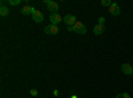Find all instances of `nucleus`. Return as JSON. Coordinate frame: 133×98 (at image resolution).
Instances as JSON below:
<instances>
[{"mask_svg": "<svg viewBox=\"0 0 133 98\" xmlns=\"http://www.w3.org/2000/svg\"><path fill=\"white\" fill-rule=\"evenodd\" d=\"M44 32H45L47 35H57L59 32H60V29H59V27H57V25L49 24V25H47L45 28H44Z\"/></svg>", "mask_w": 133, "mask_h": 98, "instance_id": "7ed1b4c3", "label": "nucleus"}, {"mask_svg": "<svg viewBox=\"0 0 133 98\" xmlns=\"http://www.w3.org/2000/svg\"><path fill=\"white\" fill-rule=\"evenodd\" d=\"M53 95L57 97V95H59V90H55V92H53Z\"/></svg>", "mask_w": 133, "mask_h": 98, "instance_id": "f3484780", "label": "nucleus"}, {"mask_svg": "<svg viewBox=\"0 0 133 98\" xmlns=\"http://www.w3.org/2000/svg\"><path fill=\"white\" fill-rule=\"evenodd\" d=\"M33 12H35V8H33V7L24 5L23 8H21V13H23V15H33Z\"/></svg>", "mask_w": 133, "mask_h": 98, "instance_id": "9d476101", "label": "nucleus"}, {"mask_svg": "<svg viewBox=\"0 0 133 98\" xmlns=\"http://www.w3.org/2000/svg\"><path fill=\"white\" fill-rule=\"evenodd\" d=\"M120 12H121V11H120V7H118L117 3H113L112 5L109 7V13L112 15V16H118Z\"/></svg>", "mask_w": 133, "mask_h": 98, "instance_id": "6e6552de", "label": "nucleus"}, {"mask_svg": "<svg viewBox=\"0 0 133 98\" xmlns=\"http://www.w3.org/2000/svg\"><path fill=\"white\" fill-rule=\"evenodd\" d=\"M104 23H105V17H103V16H101V17L98 19V24H101V25H104Z\"/></svg>", "mask_w": 133, "mask_h": 98, "instance_id": "dca6fc26", "label": "nucleus"}, {"mask_svg": "<svg viewBox=\"0 0 133 98\" xmlns=\"http://www.w3.org/2000/svg\"><path fill=\"white\" fill-rule=\"evenodd\" d=\"M73 98H76V97H73Z\"/></svg>", "mask_w": 133, "mask_h": 98, "instance_id": "a211bd4d", "label": "nucleus"}, {"mask_svg": "<svg viewBox=\"0 0 133 98\" xmlns=\"http://www.w3.org/2000/svg\"><path fill=\"white\" fill-rule=\"evenodd\" d=\"M116 98H130V95L128 93H120L116 95Z\"/></svg>", "mask_w": 133, "mask_h": 98, "instance_id": "4468645a", "label": "nucleus"}, {"mask_svg": "<svg viewBox=\"0 0 133 98\" xmlns=\"http://www.w3.org/2000/svg\"><path fill=\"white\" fill-rule=\"evenodd\" d=\"M20 3H21V0H8L9 5H19Z\"/></svg>", "mask_w": 133, "mask_h": 98, "instance_id": "ddd939ff", "label": "nucleus"}, {"mask_svg": "<svg viewBox=\"0 0 133 98\" xmlns=\"http://www.w3.org/2000/svg\"><path fill=\"white\" fill-rule=\"evenodd\" d=\"M32 19H33V21L35 23H41V21L44 20V15H43V12H40L39 9H35V12H33V15H32Z\"/></svg>", "mask_w": 133, "mask_h": 98, "instance_id": "423d86ee", "label": "nucleus"}, {"mask_svg": "<svg viewBox=\"0 0 133 98\" xmlns=\"http://www.w3.org/2000/svg\"><path fill=\"white\" fill-rule=\"evenodd\" d=\"M29 93H31V95H32V97H37V94H39V92H37L36 89H31V92H29Z\"/></svg>", "mask_w": 133, "mask_h": 98, "instance_id": "2eb2a0df", "label": "nucleus"}, {"mask_svg": "<svg viewBox=\"0 0 133 98\" xmlns=\"http://www.w3.org/2000/svg\"><path fill=\"white\" fill-rule=\"evenodd\" d=\"M113 4V2H110V0H101V5L103 7H110Z\"/></svg>", "mask_w": 133, "mask_h": 98, "instance_id": "f8f14e48", "label": "nucleus"}, {"mask_svg": "<svg viewBox=\"0 0 133 98\" xmlns=\"http://www.w3.org/2000/svg\"><path fill=\"white\" fill-rule=\"evenodd\" d=\"M45 5L48 8V11L51 13H57L59 11V3L56 2H52V0H45Z\"/></svg>", "mask_w": 133, "mask_h": 98, "instance_id": "f03ea898", "label": "nucleus"}, {"mask_svg": "<svg viewBox=\"0 0 133 98\" xmlns=\"http://www.w3.org/2000/svg\"><path fill=\"white\" fill-rule=\"evenodd\" d=\"M61 16L59 13H49V21H51V24L53 25H57L59 23H61Z\"/></svg>", "mask_w": 133, "mask_h": 98, "instance_id": "39448f33", "label": "nucleus"}, {"mask_svg": "<svg viewBox=\"0 0 133 98\" xmlns=\"http://www.w3.org/2000/svg\"><path fill=\"white\" fill-rule=\"evenodd\" d=\"M121 70L127 76H133V66L130 64H123L121 65Z\"/></svg>", "mask_w": 133, "mask_h": 98, "instance_id": "0eeeda50", "label": "nucleus"}, {"mask_svg": "<svg viewBox=\"0 0 133 98\" xmlns=\"http://www.w3.org/2000/svg\"><path fill=\"white\" fill-rule=\"evenodd\" d=\"M68 31L75 32V33H79V35H85L87 33V28L81 21H76L72 27H68Z\"/></svg>", "mask_w": 133, "mask_h": 98, "instance_id": "f257e3e1", "label": "nucleus"}, {"mask_svg": "<svg viewBox=\"0 0 133 98\" xmlns=\"http://www.w3.org/2000/svg\"><path fill=\"white\" fill-rule=\"evenodd\" d=\"M9 12H11V11H9L8 7H5V5H2V7H0V15H2V16H8Z\"/></svg>", "mask_w": 133, "mask_h": 98, "instance_id": "9b49d317", "label": "nucleus"}, {"mask_svg": "<svg viewBox=\"0 0 133 98\" xmlns=\"http://www.w3.org/2000/svg\"><path fill=\"white\" fill-rule=\"evenodd\" d=\"M104 31H105V25H101V24H96V25L93 27V33H95L96 36H98V35L104 33Z\"/></svg>", "mask_w": 133, "mask_h": 98, "instance_id": "1a4fd4ad", "label": "nucleus"}, {"mask_svg": "<svg viewBox=\"0 0 133 98\" xmlns=\"http://www.w3.org/2000/svg\"><path fill=\"white\" fill-rule=\"evenodd\" d=\"M63 21H64V23L68 25V27H72L77 20H76V16H75V15H71V13H69V15H65V16L63 17Z\"/></svg>", "mask_w": 133, "mask_h": 98, "instance_id": "20e7f679", "label": "nucleus"}]
</instances>
